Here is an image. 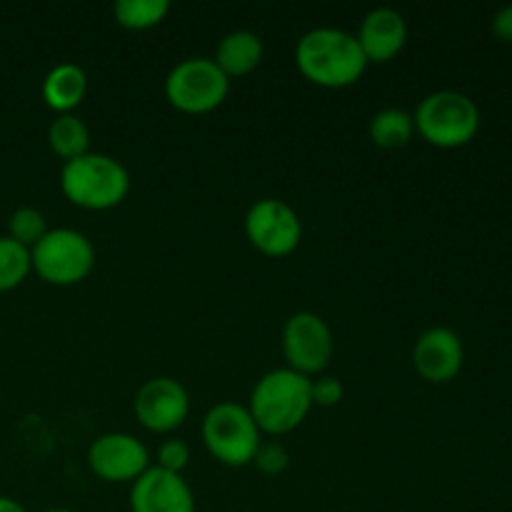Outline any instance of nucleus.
<instances>
[{"label": "nucleus", "mask_w": 512, "mask_h": 512, "mask_svg": "<svg viewBox=\"0 0 512 512\" xmlns=\"http://www.w3.org/2000/svg\"><path fill=\"white\" fill-rule=\"evenodd\" d=\"M295 65L308 83L340 90L358 83L370 63L353 33L340 28H315L295 45Z\"/></svg>", "instance_id": "1"}, {"label": "nucleus", "mask_w": 512, "mask_h": 512, "mask_svg": "<svg viewBox=\"0 0 512 512\" xmlns=\"http://www.w3.org/2000/svg\"><path fill=\"white\" fill-rule=\"evenodd\" d=\"M248 410L260 433H268L273 438L293 433L313 410L310 378L290 368L270 370L255 383Z\"/></svg>", "instance_id": "2"}, {"label": "nucleus", "mask_w": 512, "mask_h": 512, "mask_svg": "<svg viewBox=\"0 0 512 512\" xmlns=\"http://www.w3.org/2000/svg\"><path fill=\"white\" fill-rule=\"evenodd\" d=\"M60 190L75 208L103 213L118 208L128 198L130 173L113 155L85 153L70 163H63Z\"/></svg>", "instance_id": "3"}, {"label": "nucleus", "mask_w": 512, "mask_h": 512, "mask_svg": "<svg viewBox=\"0 0 512 512\" xmlns=\"http://www.w3.org/2000/svg\"><path fill=\"white\" fill-rule=\"evenodd\" d=\"M415 133L428 145L455 150L468 145L480 130V110L473 98L458 90H435L420 100L413 115Z\"/></svg>", "instance_id": "4"}, {"label": "nucleus", "mask_w": 512, "mask_h": 512, "mask_svg": "<svg viewBox=\"0 0 512 512\" xmlns=\"http://www.w3.org/2000/svg\"><path fill=\"white\" fill-rule=\"evenodd\" d=\"M30 263L43 283L70 288L93 273L95 248L88 235L73 228H55L30 248Z\"/></svg>", "instance_id": "5"}, {"label": "nucleus", "mask_w": 512, "mask_h": 512, "mask_svg": "<svg viewBox=\"0 0 512 512\" xmlns=\"http://www.w3.org/2000/svg\"><path fill=\"white\" fill-rule=\"evenodd\" d=\"M203 443L220 465L245 468L253 463L255 450L263 440L245 405L218 403L203 418Z\"/></svg>", "instance_id": "6"}, {"label": "nucleus", "mask_w": 512, "mask_h": 512, "mask_svg": "<svg viewBox=\"0 0 512 512\" xmlns=\"http://www.w3.org/2000/svg\"><path fill=\"white\" fill-rule=\"evenodd\" d=\"M230 93V80L213 58H185L165 78V100L185 115L218 110Z\"/></svg>", "instance_id": "7"}, {"label": "nucleus", "mask_w": 512, "mask_h": 512, "mask_svg": "<svg viewBox=\"0 0 512 512\" xmlns=\"http://www.w3.org/2000/svg\"><path fill=\"white\" fill-rule=\"evenodd\" d=\"M245 238L265 258H288L303 240V223L285 200L263 198L245 213Z\"/></svg>", "instance_id": "8"}, {"label": "nucleus", "mask_w": 512, "mask_h": 512, "mask_svg": "<svg viewBox=\"0 0 512 512\" xmlns=\"http://www.w3.org/2000/svg\"><path fill=\"white\" fill-rule=\"evenodd\" d=\"M283 355L290 370L310 380L318 378L335 355L333 330L318 313L300 310L283 328Z\"/></svg>", "instance_id": "9"}, {"label": "nucleus", "mask_w": 512, "mask_h": 512, "mask_svg": "<svg viewBox=\"0 0 512 512\" xmlns=\"http://www.w3.org/2000/svg\"><path fill=\"white\" fill-rule=\"evenodd\" d=\"M133 413L138 423L150 433H173L188 420L190 395L175 378L158 375L145 380L133 400Z\"/></svg>", "instance_id": "10"}, {"label": "nucleus", "mask_w": 512, "mask_h": 512, "mask_svg": "<svg viewBox=\"0 0 512 512\" xmlns=\"http://www.w3.org/2000/svg\"><path fill=\"white\" fill-rule=\"evenodd\" d=\"M88 468L103 483L133 485L150 468V453L135 435L105 433L90 443Z\"/></svg>", "instance_id": "11"}, {"label": "nucleus", "mask_w": 512, "mask_h": 512, "mask_svg": "<svg viewBox=\"0 0 512 512\" xmlns=\"http://www.w3.org/2000/svg\"><path fill=\"white\" fill-rule=\"evenodd\" d=\"M463 340L450 328H428L413 345V368L425 383L445 385L463 370Z\"/></svg>", "instance_id": "12"}, {"label": "nucleus", "mask_w": 512, "mask_h": 512, "mask_svg": "<svg viewBox=\"0 0 512 512\" xmlns=\"http://www.w3.org/2000/svg\"><path fill=\"white\" fill-rule=\"evenodd\" d=\"M133 512H195V495L188 480L150 465L130 488Z\"/></svg>", "instance_id": "13"}, {"label": "nucleus", "mask_w": 512, "mask_h": 512, "mask_svg": "<svg viewBox=\"0 0 512 512\" xmlns=\"http://www.w3.org/2000/svg\"><path fill=\"white\" fill-rule=\"evenodd\" d=\"M355 38L368 63H388L408 43V23L398 10L375 8L365 15Z\"/></svg>", "instance_id": "14"}, {"label": "nucleus", "mask_w": 512, "mask_h": 512, "mask_svg": "<svg viewBox=\"0 0 512 512\" xmlns=\"http://www.w3.org/2000/svg\"><path fill=\"white\" fill-rule=\"evenodd\" d=\"M265 55V45L253 30H233L225 35L215 48V65L228 75V80L243 78L260 68Z\"/></svg>", "instance_id": "15"}, {"label": "nucleus", "mask_w": 512, "mask_h": 512, "mask_svg": "<svg viewBox=\"0 0 512 512\" xmlns=\"http://www.w3.org/2000/svg\"><path fill=\"white\" fill-rule=\"evenodd\" d=\"M88 93V75L75 63H58L43 80V100L53 113H75Z\"/></svg>", "instance_id": "16"}, {"label": "nucleus", "mask_w": 512, "mask_h": 512, "mask_svg": "<svg viewBox=\"0 0 512 512\" xmlns=\"http://www.w3.org/2000/svg\"><path fill=\"white\" fill-rule=\"evenodd\" d=\"M48 148L58 155L63 163L90 153V130L83 118L75 113L55 115L48 128Z\"/></svg>", "instance_id": "17"}, {"label": "nucleus", "mask_w": 512, "mask_h": 512, "mask_svg": "<svg viewBox=\"0 0 512 512\" xmlns=\"http://www.w3.org/2000/svg\"><path fill=\"white\" fill-rule=\"evenodd\" d=\"M370 140L383 150H400L413 140V115L403 108H385L373 115L368 125Z\"/></svg>", "instance_id": "18"}, {"label": "nucleus", "mask_w": 512, "mask_h": 512, "mask_svg": "<svg viewBox=\"0 0 512 512\" xmlns=\"http://www.w3.org/2000/svg\"><path fill=\"white\" fill-rule=\"evenodd\" d=\"M170 13L168 0H118L113 5V18L120 28L143 33L158 28Z\"/></svg>", "instance_id": "19"}, {"label": "nucleus", "mask_w": 512, "mask_h": 512, "mask_svg": "<svg viewBox=\"0 0 512 512\" xmlns=\"http://www.w3.org/2000/svg\"><path fill=\"white\" fill-rule=\"evenodd\" d=\"M33 270L30 250L10 240L8 235L0 238V293L20 288Z\"/></svg>", "instance_id": "20"}, {"label": "nucleus", "mask_w": 512, "mask_h": 512, "mask_svg": "<svg viewBox=\"0 0 512 512\" xmlns=\"http://www.w3.org/2000/svg\"><path fill=\"white\" fill-rule=\"evenodd\" d=\"M45 233H48V223H45V215L38 208L23 205L8 218V238L23 245V248H33Z\"/></svg>", "instance_id": "21"}, {"label": "nucleus", "mask_w": 512, "mask_h": 512, "mask_svg": "<svg viewBox=\"0 0 512 512\" xmlns=\"http://www.w3.org/2000/svg\"><path fill=\"white\" fill-rule=\"evenodd\" d=\"M250 465H255L263 475H280L288 470L290 453L285 450L283 443H278V440H268V443L258 445L255 458Z\"/></svg>", "instance_id": "22"}, {"label": "nucleus", "mask_w": 512, "mask_h": 512, "mask_svg": "<svg viewBox=\"0 0 512 512\" xmlns=\"http://www.w3.org/2000/svg\"><path fill=\"white\" fill-rule=\"evenodd\" d=\"M155 458H158L155 460V468L183 475V470L188 468V463H190V448L185 440L170 438L160 445L158 453H155Z\"/></svg>", "instance_id": "23"}, {"label": "nucleus", "mask_w": 512, "mask_h": 512, "mask_svg": "<svg viewBox=\"0 0 512 512\" xmlns=\"http://www.w3.org/2000/svg\"><path fill=\"white\" fill-rule=\"evenodd\" d=\"M310 398H313V408H335L343 403L345 388L338 378L333 375H318L310 380Z\"/></svg>", "instance_id": "24"}, {"label": "nucleus", "mask_w": 512, "mask_h": 512, "mask_svg": "<svg viewBox=\"0 0 512 512\" xmlns=\"http://www.w3.org/2000/svg\"><path fill=\"white\" fill-rule=\"evenodd\" d=\"M493 35L500 43H512V5H505L493 15Z\"/></svg>", "instance_id": "25"}, {"label": "nucleus", "mask_w": 512, "mask_h": 512, "mask_svg": "<svg viewBox=\"0 0 512 512\" xmlns=\"http://www.w3.org/2000/svg\"><path fill=\"white\" fill-rule=\"evenodd\" d=\"M0 512H28V510H25L18 500L0 495Z\"/></svg>", "instance_id": "26"}, {"label": "nucleus", "mask_w": 512, "mask_h": 512, "mask_svg": "<svg viewBox=\"0 0 512 512\" xmlns=\"http://www.w3.org/2000/svg\"><path fill=\"white\" fill-rule=\"evenodd\" d=\"M45 512H75V510H68V508H53V510H45Z\"/></svg>", "instance_id": "27"}]
</instances>
